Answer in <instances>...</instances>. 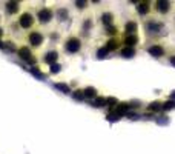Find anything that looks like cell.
Returning a JSON list of instances; mask_svg holds the SVG:
<instances>
[{"instance_id":"3957f363","label":"cell","mask_w":175,"mask_h":154,"mask_svg":"<svg viewBox=\"0 0 175 154\" xmlns=\"http://www.w3.org/2000/svg\"><path fill=\"white\" fill-rule=\"evenodd\" d=\"M19 23H20V26H22V28L28 30V28H31V26H32V23H34V17H32L29 12H25V14H22V16H20Z\"/></svg>"},{"instance_id":"5bb4252c","label":"cell","mask_w":175,"mask_h":154,"mask_svg":"<svg viewBox=\"0 0 175 154\" xmlns=\"http://www.w3.org/2000/svg\"><path fill=\"white\" fill-rule=\"evenodd\" d=\"M83 96L85 97H89V99H94V97H97V91H95V88H86L85 91H83Z\"/></svg>"},{"instance_id":"d4e9b609","label":"cell","mask_w":175,"mask_h":154,"mask_svg":"<svg viewBox=\"0 0 175 154\" xmlns=\"http://www.w3.org/2000/svg\"><path fill=\"white\" fill-rule=\"evenodd\" d=\"M74 97H76V99H83V97H85V96H83V91L77 89V91H76V94H74Z\"/></svg>"},{"instance_id":"603a6c76","label":"cell","mask_w":175,"mask_h":154,"mask_svg":"<svg viewBox=\"0 0 175 154\" xmlns=\"http://www.w3.org/2000/svg\"><path fill=\"white\" fill-rule=\"evenodd\" d=\"M106 105H109V107H115V105H117V100H115L114 97H109V99H106Z\"/></svg>"},{"instance_id":"4fadbf2b","label":"cell","mask_w":175,"mask_h":154,"mask_svg":"<svg viewBox=\"0 0 175 154\" xmlns=\"http://www.w3.org/2000/svg\"><path fill=\"white\" fill-rule=\"evenodd\" d=\"M137 31V23L135 22H128L126 23V33L128 34H135Z\"/></svg>"},{"instance_id":"8992f818","label":"cell","mask_w":175,"mask_h":154,"mask_svg":"<svg viewBox=\"0 0 175 154\" xmlns=\"http://www.w3.org/2000/svg\"><path fill=\"white\" fill-rule=\"evenodd\" d=\"M29 42L34 45V46H39L42 42H43V34L40 31H32L29 34Z\"/></svg>"},{"instance_id":"d6986e66","label":"cell","mask_w":175,"mask_h":154,"mask_svg":"<svg viewBox=\"0 0 175 154\" xmlns=\"http://www.w3.org/2000/svg\"><path fill=\"white\" fill-rule=\"evenodd\" d=\"M121 54H123L124 57H132V56H134V49H132V48H124V49L121 51Z\"/></svg>"},{"instance_id":"83f0119b","label":"cell","mask_w":175,"mask_h":154,"mask_svg":"<svg viewBox=\"0 0 175 154\" xmlns=\"http://www.w3.org/2000/svg\"><path fill=\"white\" fill-rule=\"evenodd\" d=\"M115 31H117V30H115L114 26H109V28H108V33H109V34H114Z\"/></svg>"},{"instance_id":"7402d4cb","label":"cell","mask_w":175,"mask_h":154,"mask_svg":"<svg viewBox=\"0 0 175 154\" xmlns=\"http://www.w3.org/2000/svg\"><path fill=\"white\" fill-rule=\"evenodd\" d=\"M106 54H108V51H106V48H102V49H98V53H97V56H98L100 59H103V57H106Z\"/></svg>"},{"instance_id":"e0dca14e","label":"cell","mask_w":175,"mask_h":154,"mask_svg":"<svg viewBox=\"0 0 175 154\" xmlns=\"http://www.w3.org/2000/svg\"><path fill=\"white\" fill-rule=\"evenodd\" d=\"M56 88L62 89V91H63V93H66V94H68V93H71V88H69L66 83H56Z\"/></svg>"},{"instance_id":"44dd1931","label":"cell","mask_w":175,"mask_h":154,"mask_svg":"<svg viewBox=\"0 0 175 154\" xmlns=\"http://www.w3.org/2000/svg\"><path fill=\"white\" fill-rule=\"evenodd\" d=\"M163 108H164V110H172V108H175V100H169V102H166V103L163 105Z\"/></svg>"},{"instance_id":"ac0fdd59","label":"cell","mask_w":175,"mask_h":154,"mask_svg":"<svg viewBox=\"0 0 175 154\" xmlns=\"http://www.w3.org/2000/svg\"><path fill=\"white\" fill-rule=\"evenodd\" d=\"M161 108H163V105L160 103V102H154V103L149 105V110H151V111H158V110H161Z\"/></svg>"},{"instance_id":"cb8c5ba5","label":"cell","mask_w":175,"mask_h":154,"mask_svg":"<svg viewBox=\"0 0 175 154\" xmlns=\"http://www.w3.org/2000/svg\"><path fill=\"white\" fill-rule=\"evenodd\" d=\"M59 16L62 17V20H65V19H66V16H68L66 9H59Z\"/></svg>"},{"instance_id":"9a60e30c","label":"cell","mask_w":175,"mask_h":154,"mask_svg":"<svg viewBox=\"0 0 175 154\" xmlns=\"http://www.w3.org/2000/svg\"><path fill=\"white\" fill-rule=\"evenodd\" d=\"M117 45H118L117 39H111V40L108 42V45H106V51H112V49H115Z\"/></svg>"},{"instance_id":"7c38bea8","label":"cell","mask_w":175,"mask_h":154,"mask_svg":"<svg viewBox=\"0 0 175 154\" xmlns=\"http://www.w3.org/2000/svg\"><path fill=\"white\" fill-rule=\"evenodd\" d=\"M6 11H8L9 14L17 12V11H19V3H17V2H8V3H6Z\"/></svg>"},{"instance_id":"52a82bcc","label":"cell","mask_w":175,"mask_h":154,"mask_svg":"<svg viewBox=\"0 0 175 154\" xmlns=\"http://www.w3.org/2000/svg\"><path fill=\"white\" fill-rule=\"evenodd\" d=\"M57 57H59L57 51H51V53H48V54H46V57H45L43 60H45V63L54 65V63H56V60H57Z\"/></svg>"},{"instance_id":"6da1fadb","label":"cell","mask_w":175,"mask_h":154,"mask_svg":"<svg viewBox=\"0 0 175 154\" xmlns=\"http://www.w3.org/2000/svg\"><path fill=\"white\" fill-rule=\"evenodd\" d=\"M65 48H66L68 53H77V51L82 48V42H80L77 37H71V39L66 42Z\"/></svg>"},{"instance_id":"30bf717a","label":"cell","mask_w":175,"mask_h":154,"mask_svg":"<svg viewBox=\"0 0 175 154\" xmlns=\"http://www.w3.org/2000/svg\"><path fill=\"white\" fill-rule=\"evenodd\" d=\"M137 42H138V37L135 34H128L126 39H124V43H126L128 46H134Z\"/></svg>"},{"instance_id":"f546056e","label":"cell","mask_w":175,"mask_h":154,"mask_svg":"<svg viewBox=\"0 0 175 154\" xmlns=\"http://www.w3.org/2000/svg\"><path fill=\"white\" fill-rule=\"evenodd\" d=\"M170 63H172V65L175 66V57H170Z\"/></svg>"},{"instance_id":"4316f807","label":"cell","mask_w":175,"mask_h":154,"mask_svg":"<svg viewBox=\"0 0 175 154\" xmlns=\"http://www.w3.org/2000/svg\"><path fill=\"white\" fill-rule=\"evenodd\" d=\"M89 26H91V20H86V22H85V25H83V28H85V30H88Z\"/></svg>"},{"instance_id":"ffe728a7","label":"cell","mask_w":175,"mask_h":154,"mask_svg":"<svg viewBox=\"0 0 175 154\" xmlns=\"http://www.w3.org/2000/svg\"><path fill=\"white\" fill-rule=\"evenodd\" d=\"M103 23L108 25V26H111V23H112V14H103Z\"/></svg>"},{"instance_id":"8fae6325","label":"cell","mask_w":175,"mask_h":154,"mask_svg":"<svg viewBox=\"0 0 175 154\" xmlns=\"http://www.w3.org/2000/svg\"><path fill=\"white\" fill-rule=\"evenodd\" d=\"M149 9H151L149 2H141V3H138V6H137V11H138L140 14H146V12H149Z\"/></svg>"},{"instance_id":"7a4b0ae2","label":"cell","mask_w":175,"mask_h":154,"mask_svg":"<svg viewBox=\"0 0 175 154\" xmlns=\"http://www.w3.org/2000/svg\"><path fill=\"white\" fill-rule=\"evenodd\" d=\"M19 56H20L23 60H26L28 63H34V62H35V57H34V54L31 53V49H29L28 46H22V48L19 49Z\"/></svg>"},{"instance_id":"9c48e42d","label":"cell","mask_w":175,"mask_h":154,"mask_svg":"<svg viewBox=\"0 0 175 154\" xmlns=\"http://www.w3.org/2000/svg\"><path fill=\"white\" fill-rule=\"evenodd\" d=\"M155 5H157V9H158L160 12H167V11L170 9V3H169V2H164V0H160V2H157Z\"/></svg>"},{"instance_id":"f1b7e54d","label":"cell","mask_w":175,"mask_h":154,"mask_svg":"<svg viewBox=\"0 0 175 154\" xmlns=\"http://www.w3.org/2000/svg\"><path fill=\"white\" fill-rule=\"evenodd\" d=\"M85 5H86V2H77V6H79V8H85Z\"/></svg>"},{"instance_id":"484cf974","label":"cell","mask_w":175,"mask_h":154,"mask_svg":"<svg viewBox=\"0 0 175 154\" xmlns=\"http://www.w3.org/2000/svg\"><path fill=\"white\" fill-rule=\"evenodd\" d=\"M60 71V65H51V72H59Z\"/></svg>"},{"instance_id":"2e32d148","label":"cell","mask_w":175,"mask_h":154,"mask_svg":"<svg viewBox=\"0 0 175 154\" xmlns=\"http://www.w3.org/2000/svg\"><path fill=\"white\" fill-rule=\"evenodd\" d=\"M94 105H95V107H105V105H106V99H105V97H95Z\"/></svg>"},{"instance_id":"4dcf8cb0","label":"cell","mask_w":175,"mask_h":154,"mask_svg":"<svg viewBox=\"0 0 175 154\" xmlns=\"http://www.w3.org/2000/svg\"><path fill=\"white\" fill-rule=\"evenodd\" d=\"M2 36H3V31H2V30H0V37H2Z\"/></svg>"},{"instance_id":"5b68a950","label":"cell","mask_w":175,"mask_h":154,"mask_svg":"<svg viewBox=\"0 0 175 154\" xmlns=\"http://www.w3.org/2000/svg\"><path fill=\"white\" fill-rule=\"evenodd\" d=\"M147 51H149V54L154 56V57H161L164 54V48L161 45H152V46L147 48Z\"/></svg>"},{"instance_id":"ba28073f","label":"cell","mask_w":175,"mask_h":154,"mask_svg":"<svg viewBox=\"0 0 175 154\" xmlns=\"http://www.w3.org/2000/svg\"><path fill=\"white\" fill-rule=\"evenodd\" d=\"M129 110H131V105H129V103H120V105L115 107V114H117V116H121V114H124V113H128Z\"/></svg>"},{"instance_id":"277c9868","label":"cell","mask_w":175,"mask_h":154,"mask_svg":"<svg viewBox=\"0 0 175 154\" xmlns=\"http://www.w3.org/2000/svg\"><path fill=\"white\" fill-rule=\"evenodd\" d=\"M52 16H54V12H52V9H49V8H43V9L39 11V19L43 23H48L49 20L52 19Z\"/></svg>"}]
</instances>
